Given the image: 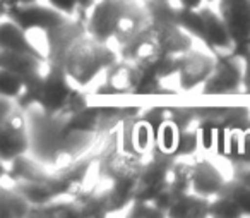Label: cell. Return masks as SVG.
Returning a JSON list of instances; mask_svg holds the SVG:
<instances>
[{"mask_svg": "<svg viewBox=\"0 0 250 218\" xmlns=\"http://www.w3.org/2000/svg\"><path fill=\"white\" fill-rule=\"evenodd\" d=\"M231 55L240 57V59H243V60H249V59H250V42H249V43H245V45H243L242 48L235 50V52H233Z\"/></svg>", "mask_w": 250, "mask_h": 218, "instance_id": "obj_30", "label": "cell"}, {"mask_svg": "<svg viewBox=\"0 0 250 218\" xmlns=\"http://www.w3.org/2000/svg\"><path fill=\"white\" fill-rule=\"evenodd\" d=\"M209 2H216V0H175V4L182 9H194V11H199L201 7L208 5Z\"/></svg>", "mask_w": 250, "mask_h": 218, "instance_id": "obj_27", "label": "cell"}, {"mask_svg": "<svg viewBox=\"0 0 250 218\" xmlns=\"http://www.w3.org/2000/svg\"><path fill=\"white\" fill-rule=\"evenodd\" d=\"M245 60L235 55L216 57V67L202 86L204 97H229L243 90Z\"/></svg>", "mask_w": 250, "mask_h": 218, "instance_id": "obj_5", "label": "cell"}, {"mask_svg": "<svg viewBox=\"0 0 250 218\" xmlns=\"http://www.w3.org/2000/svg\"><path fill=\"white\" fill-rule=\"evenodd\" d=\"M199 146H201V139H199L197 125L190 129H185V131H182L180 141H178V146H177V149H175L173 156L175 158H180V156L194 155L199 149Z\"/></svg>", "mask_w": 250, "mask_h": 218, "instance_id": "obj_24", "label": "cell"}, {"mask_svg": "<svg viewBox=\"0 0 250 218\" xmlns=\"http://www.w3.org/2000/svg\"><path fill=\"white\" fill-rule=\"evenodd\" d=\"M223 173L209 160H197L192 165V193L204 197H214L225 186Z\"/></svg>", "mask_w": 250, "mask_h": 218, "instance_id": "obj_13", "label": "cell"}, {"mask_svg": "<svg viewBox=\"0 0 250 218\" xmlns=\"http://www.w3.org/2000/svg\"><path fill=\"white\" fill-rule=\"evenodd\" d=\"M29 149V136L26 119L21 108H14L9 115L0 119V156L9 163L18 156L26 155Z\"/></svg>", "mask_w": 250, "mask_h": 218, "instance_id": "obj_6", "label": "cell"}, {"mask_svg": "<svg viewBox=\"0 0 250 218\" xmlns=\"http://www.w3.org/2000/svg\"><path fill=\"white\" fill-rule=\"evenodd\" d=\"M192 165L194 163L175 160L170 173V189L178 194L192 193Z\"/></svg>", "mask_w": 250, "mask_h": 218, "instance_id": "obj_19", "label": "cell"}, {"mask_svg": "<svg viewBox=\"0 0 250 218\" xmlns=\"http://www.w3.org/2000/svg\"><path fill=\"white\" fill-rule=\"evenodd\" d=\"M43 64H48V60L33 55V53L0 50V69H7L11 73L18 74V76L24 77L26 84H28L29 79L45 73Z\"/></svg>", "mask_w": 250, "mask_h": 218, "instance_id": "obj_14", "label": "cell"}, {"mask_svg": "<svg viewBox=\"0 0 250 218\" xmlns=\"http://www.w3.org/2000/svg\"><path fill=\"white\" fill-rule=\"evenodd\" d=\"M218 12L225 21L235 50L250 42V2L249 0H216ZM233 50V52H235Z\"/></svg>", "mask_w": 250, "mask_h": 218, "instance_id": "obj_8", "label": "cell"}, {"mask_svg": "<svg viewBox=\"0 0 250 218\" xmlns=\"http://www.w3.org/2000/svg\"><path fill=\"white\" fill-rule=\"evenodd\" d=\"M165 2H175V0H165Z\"/></svg>", "mask_w": 250, "mask_h": 218, "instance_id": "obj_32", "label": "cell"}, {"mask_svg": "<svg viewBox=\"0 0 250 218\" xmlns=\"http://www.w3.org/2000/svg\"><path fill=\"white\" fill-rule=\"evenodd\" d=\"M4 14L7 18H11L14 23H18L26 33L29 29H48L55 28V26L62 24L69 16L62 14L59 9L55 7H43L40 4H31V5H22V7H14L4 11Z\"/></svg>", "mask_w": 250, "mask_h": 218, "instance_id": "obj_9", "label": "cell"}, {"mask_svg": "<svg viewBox=\"0 0 250 218\" xmlns=\"http://www.w3.org/2000/svg\"><path fill=\"white\" fill-rule=\"evenodd\" d=\"M250 91V59L245 60V71H243V93Z\"/></svg>", "mask_w": 250, "mask_h": 218, "instance_id": "obj_29", "label": "cell"}, {"mask_svg": "<svg viewBox=\"0 0 250 218\" xmlns=\"http://www.w3.org/2000/svg\"><path fill=\"white\" fill-rule=\"evenodd\" d=\"M249 2H250V0H249Z\"/></svg>", "mask_w": 250, "mask_h": 218, "instance_id": "obj_33", "label": "cell"}, {"mask_svg": "<svg viewBox=\"0 0 250 218\" xmlns=\"http://www.w3.org/2000/svg\"><path fill=\"white\" fill-rule=\"evenodd\" d=\"M120 148L125 151L136 153V155L144 156L149 153L156 145L154 139V131L146 121L139 115L125 119L120 124Z\"/></svg>", "mask_w": 250, "mask_h": 218, "instance_id": "obj_10", "label": "cell"}, {"mask_svg": "<svg viewBox=\"0 0 250 218\" xmlns=\"http://www.w3.org/2000/svg\"><path fill=\"white\" fill-rule=\"evenodd\" d=\"M48 62L60 66L76 86L86 88L118 60L108 43L87 33L86 21L67 18L62 24L46 31Z\"/></svg>", "mask_w": 250, "mask_h": 218, "instance_id": "obj_1", "label": "cell"}, {"mask_svg": "<svg viewBox=\"0 0 250 218\" xmlns=\"http://www.w3.org/2000/svg\"><path fill=\"white\" fill-rule=\"evenodd\" d=\"M233 177L243 182L250 189V163H236Z\"/></svg>", "mask_w": 250, "mask_h": 218, "instance_id": "obj_26", "label": "cell"}, {"mask_svg": "<svg viewBox=\"0 0 250 218\" xmlns=\"http://www.w3.org/2000/svg\"><path fill=\"white\" fill-rule=\"evenodd\" d=\"M199 12H201V18L204 21V45L208 47L209 52L214 57L231 55L233 50H235V45H233V40L229 36L228 28H226L221 14L212 7H209V5L201 7Z\"/></svg>", "mask_w": 250, "mask_h": 218, "instance_id": "obj_11", "label": "cell"}, {"mask_svg": "<svg viewBox=\"0 0 250 218\" xmlns=\"http://www.w3.org/2000/svg\"><path fill=\"white\" fill-rule=\"evenodd\" d=\"M134 5V0H96L86 19L87 33L98 42L110 43L120 19Z\"/></svg>", "mask_w": 250, "mask_h": 218, "instance_id": "obj_4", "label": "cell"}, {"mask_svg": "<svg viewBox=\"0 0 250 218\" xmlns=\"http://www.w3.org/2000/svg\"><path fill=\"white\" fill-rule=\"evenodd\" d=\"M209 206H211V197L199 196V194H195V193H185V194L177 193L171 206L168 208L167 217L204 218V217H209Z\"/></svg>", "mask_w": 250, "mask_h": 218, "instance_id": "obj_15", "label": "cell"}, {"mask_svg": "<svg viewBox=\"0 0 250 218\" xmlns=\"http://www.w3.org/2000/svg\"><path fill=\"white\" fill-rule=\"evenodd\" d=\"M106 83L115 86L122 95H134L137 88V67L130 60H117L106 69Z\"/></svg>", "mask_w": 250, "mask_h": 218, "instance_id": "obj_17", "label": "cell"}, {"mask_svg": "<svg viewBox=\"0 0 250 218\" xmlns=\"http://www.w3.org/2000/svg\"><path fill=\"white\" fill-rule=\"evenodd\" d=\"M31 204L24 199L21 193L12 187H2V193H0V217H29L31 213Z\"/></svg>", "mask_w": 250, "mask_h": 218, "instance_id": "obj_18", "label": "cell"}, {"mask_svg": "<svg viewBox=\"0 0 250 218\" xmlns=\"http://www.w3.org/2000/svg\"><path fill=\"white\" fill-rule=\"evenodd\" d=\"M144 156L118 148L103 155L98 162V175L108 180L111 186L137 187L139 177L144 170Z\"/></svg>", "mask_w": 250, "mask_h": 218, "instance_id": "obj_2", "label": "cell"}, {"mask_svg": "<svg viewBox=\"0 0 250 218\" xmlns=\"http://www.w3.org/2000/svg\"><path fill=\"white\" fill-rule=\"evenodd\" d=\"M216 67V57L199 50H188L178 57L177 81L182 91H192L197 86H204Z\"/></svg>", "mask_w": 250, "mask_h": 218, "instance_id": "obj_7", "label": "cell"}, {"mask_svg": "<svg viewBox=\"0 0 250 218\" xmlns=\"http://www.w3.org/2000/svg\"><path fill=\"white\" fill-rule=\"evenodd\" d=\"M26 88V79L7 69H0V95L18 100Z\"/></svg>", "mask_w": 250, "mask_h": 218, "instance_id": "obj_23", "label": "cell"}, {"mask_svg": "<svg viewBox=\"0 0 250 218\" xmlns=\"http://www.w3.org/2000/svg\"><path fill=\"white\" fill-rule=\"evenodd\" d=\"M209 217L216 218H238L245 217L243 210L231 199V197L225 196V194H218L211 199V206H209Z\"/></svg>", "mask_w": 250, "mask_h": 218, "instance_id": "obj_22", "label": "cell"}, {"mask_svg": "<svg viewBox=\"0 0 250 218\" xmlns=\"http://www.w3.org/2000/svg\"><path fill=\"white\" fill-rule=\"evenodd\" d=\"M0 50H11V52H26L33 53L36 57L48 60V57H43L38 48L31 45V42L26 36V31L14 23L12 19H4L0 24Z\"/></svg>", "mask_w": 250, "mask_h": 218, "instance_id": "obj_16", "label": "cell"}, {"mask_svg": "<svg viewBox=\"0 0 250 218\" xmlns=\"http://www.w3.org/2000/svg\"><path fill=\"white\" fill-rule=\"evenodd\" d=\"M31 4H38V0H2V11L22 7V5H31Z\"/></svg>", "mask_w": 250, "mask_h": 218, "instance_id": "obj_28", "label": "cell"}, {"mask_svg": "<svg viewBox=\"0 0 250 218\" xmlns=\"http://www.w3.org/2000/svg\"><path fill=\"white\" fill-rule=\"evenodd\" d=\"M76 2H77V7H79L81 11H89L96 0H76Z\"/></svg>", "mask_w": 250, "mask_h": 218, "instance_id": "obj_31", "label": "cell"}, {"mask_svg": "<svg viewBox=\"0 0 250 218\" xmlns=\"http://www.w3.org/2000/svg\"><path fill=\"white\" fill-rule=\"evenodd\" d=\"M219 194H225V196L231 197L243 210L245 217H250V189L243 182H240L238 179L233 177L231 180H226Z\"/></svg>", "mask_w": 250, "mask_h": 218, "instance_id": "obj_21", "label": "cell"}, {"mask_svg": "<svg viewBox=\"0 0 250 218\" xmlns=\"http://www.w3.org/2000/svg\"><path fill=\"white\" fill-rule=\"evenodd\" d=\"M147 26L154 33L161 50L167 55L180 57L192 50V38L194 36L185 31L178 23L173 21H147Z\"/></svg>", "mask_w": 250, "mask_h": 218, "instance_id": "obj_12", "label": "cell"}, {"mask_svg": "<svg viewBox=\"0 0 250 218\" xmlns=\"http://www.w3.org/2000/svg\"><path fill=\"white\" fill-rule=\"evenodd\" d=\"M130 217H141V218H149V217H167L165 211H161L153 201H139L136 199L130 204Z\"/></svg>", "mask_w": 250, "mask_h": 218, "instance_id": "obj_25", "label": "cell"}, {"mask_svg": "<svg viewBox=\"0 0 250 218\" xmlns=\"http://www.w3.org/2000/svg\"><path fill=\"white\" fill-rule=\"evenodd\" d=\"M175 160L177 158L163 153L156 146L151 149V156L144 163V170L137 182L136 199L154 201L160 194L170 189V173Z\"/></svg>", "mask_w": 250, "mask_h": 218, "instance_id": "obj_3", "label": "cell"}, {"mask_svg": "<svg viewBox=\"0 0 250 218\" xmlns=\"http://www.w3.org/2000/svg\"><path fill=\"white\" fill-rule=\"evenodd\" d=\"M180 134H182V131L178 129V125L167 121L160 127V131L156 132V136H154V139H156V145L154 146H156L158 149H161L163 153H167V155L173 156L175 149H177V146H178V141H180Z\"/></svg>", "mask_w": 250, "mask_h": 218, "instance_id": "obj_20", "label": "cell"}]
</instances>
